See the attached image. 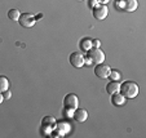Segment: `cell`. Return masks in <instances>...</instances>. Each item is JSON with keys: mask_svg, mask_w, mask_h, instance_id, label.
<instances>
[{"mask_svg": "<svg viewBox=\"0 0 146 138\" xmlns=\"http://www.w3.org/2000/svg\"><path fill=\"white\" fill-rule=\"evenodd\" d=\"M9 89V80L8 77L0 75V93H4L5 90Z\"/></svg>", "mask_w": 146, "mask_h": 138, "instance_id": "9a60e30c", "label": "cell"}, {"mask_svg": "<svg viewBox=\"0 0 146 138\" xmlns=\"http://www.w3.org/2000/svg\"><path fill=\"white\" fill-rule=\"evenodd\" d=\"M138 85L135 81H124L123 84H120L119 92L123 94L125 98H135L138 94Z\"/></svg>", "mask_w": 146, "mask_h": 138, "instance_id": "6da1fadb", "label": "cell"}, {"mask_svg": "<svg viewBox=\"0 0 146 138\" xmlns=\"http://www.w3.org/2000/svg\"><path fill=\"white\" fill-rule=\"evenodd\" d=\"M64 112L66 114L67 118H72V115H74V110H72V108H67V107H65Z\"/></svg>", "mask_w": 146, "mask_h": 138, "instance_id": "ac0fdd59", "label": "cell"}, {"mask_svg": "<svg viewBox=\"0 0 146 138\" xmlns=\"http://www.w3.org/2000/svg\"><path fill=\"white\" fill-rule=\"evenodd\" d=\"M56 124H57V120H56L53 116H45V118H43V120H41V125L49 127V128H52V129L56 128Z\"/></svg>", "mask_w": 146, "mask_h": 138, "instance_id": "4fadbf2b", "label": "cell"}, {"mask_svg": "<svg viewBox=\"0 0 146 138\" xmlns=\"http://www.w3.org/2000/svg\"><path fill=\"white\" fill-rule=\"evenodd\" d=\"M18 22H19V25L22 26V27L30 28L36 23V19L31 13H22L21 16H19Z\"/></svg>", "mask_w": 146, "mask_h": 138, "instance_id": "3957f363", "label": "cell"}, {"mask_svg": "<svg viewBox=\"0 0 146 138\" xmlns=\"http://www.w3.org/2000/svg\"><path fill=\"white\" fill-rule=\"evenodd\" d=\"M87 57H88L92 62H94L96 65L105 62V52H102L100 48H93L92 47L91 49L87 52Z\"/></svg>", "mask_w": 146, "mask_h": 138, "instance_id": "7a4b0ae2", "label": "cell"}, {"mask_svg": "<svg viewBox=\"0 0 146 138\" xmlns=\"http://www.w3.org/2000/svg\"><path fill=\"white\" fill-rule=\"evenodd\" d=\"M19 16H21V12H19L18 9H9L8 11V17L12 21H18Z\"/></svg>", "mask_w": 146, "mask_h": 138, "instance_id": "2e32d148", "label": "cell"}, {"mask_svg": "<svg viewBox=\"0 0 146 138\" xmlns=\"http://www.w3.org/2000/svg\"><path fill=\"white\" fill-rule=\"evenodd\" d=\"M109 77H111V80H114V81H118V80H120V74L116 70H111L110 74H109Z\"/></svg>", "mask_w": 146, "mask_h": 138, "instance_id": "e0dca14e", "label": "cell"}, {"mask_svg": "<svg viewBox=\"0 0 146 138\" xmlns=\"http://www.w3.org/2000/svg\"><path fill=\"white\" fill-rule=\"evenodd\" d=\"M79 1H83V0H79Z\"/></svg>", "mask_w": 146, "mask_h": 138, "instance_id": "d4e9b609", "label": "cell"}, {"mask_svg": "<svg viewBox=\"0 0 146 138\" xmlns=\"http://www.w3.org/2000/svg\"><path fill=\"white\" fill-rule=\"evenodd\" d=\"M100 45H101V42H100L98 39L92 40V47H93V48H100Z\"/></svg>", "mask_w": 146, "mask_h": 138, "instance_id": "d6986e66", "label": "cell"}, {"mask_svg": "<svg viewBox=\"0 0 146 138\" xmlns=\"http://www.w3.org/2000/svg\"><path fill=\"white\" fill-rule=\"evenodd\" d=\"M119 88H120V84H119L118 81L111 80L110 83H108V85H106V92H108L109 94L118 93V92H119Z\"/></svg>", "mask_w": 146, "mask_h": 138, "instance_id": "7c38bea8", "label": "cell"}, {"mask_svg": "<svg viewBox=\"0 0 146 138\" xmlns=\"http://www.w3.org/2000/svg\"><path fill=\"white\" fill-rule=\"evenodd\" d=\"M111 102L115 106H123L125 103V97L121 93H119V92L118 93H114V94H111Z\"/></svg>", "mask_w": 146, "mask_h": 138, "instance_id": "8fae6325", "label": "cell"}, {"mask_svg": "<svg viewBox=\"0 0 146 138\" xmlns=\"http://www.w3.org/2000/svg\"><path fill=\"white\" fill-rule=\"evenodd\" d=\"M64 106L67 108L75 110V108L79 106V98H78V96H75V94H72V93L66 94L64 98Z\"/></svg>", "mask_w": 146, "mask_h": 138, "instance_id": "8992f818", "label": "cell"}, {"mask_svg": "<svg viewBox=\"0 0 146 138\" xmlns=\"http://www.w3.org/2000/svg\"><path fill=\"white\" fill-rule=\"evenodd\" d=\"M93 17L96 19H98V21H102V19H105L106 17H108V13H109V9L108 7L105 5V4H98V5H96L93 8Z\"/></svg>", "mask_w": 146, "mask_h": 138, "instance_id": "5b68a950", "label": "cell"}, {"mask_svg": "<svg viewBox=\"0 0 146 138\" xmlns=\"http://www.w3.org/2000/svg\"><path fill=\"white\" fill-rule=\"evenodd\" d=\"M109 1H110V0H97V3L98 4H105V5L109 3Z\"/></svg>", "mask_w": 146, "mask_h": 138, "instance_id": "7402d4cb", "label": "cell"}, {"mask_svg": "<svg viewBox=\"0 0 146 138\" xmlns=\"http://www.w3.org/2000/svg\"><path fill=\"white\" fill-rule=\"evenodd\" d=\"M3 101H4V96H3V93H0V105L3 103Z\"/></svg>", "mask_w": 146, "mask_h": 138, "instance_id": "603a6c76", "label": "cell"}, {"mask_svg": "<svg viewBox=\"0 0 146 138\" xmlns=\"http://www.w3.org/2000/svg\"><path fill=\"white\" fill-rule=\"evenodd\" d=\"M111 69L109 65L106 63H97V66L94 67V75H96L97 77H100V79H106V77H109V74H110Z\"/></svg>", "mask_w": 146, "mask_h": 138, "instance_id": "277c9868", "label": "cell"}, {"mask_svg": "<svg viewBox=\"0 0 146 138\" xmlns=\"http://www.w3.org/2000/svg\"><path fill=\"white\" fill-rule=\"evenodd\" d=\"M72 118L75 119V121L78 123H84L87 119H88V111L84 110V108H75L74 110V115Z\"/></svg>", "mask_w": 146, "mask_h": 138, "instance_id": "9c48e42d", "label": "cell"}, {"mask_svg": "<svg viewBox=\"0 0 146 138\" xmlns=\"http://www.w3.org/2000/svg\"><path fill=\"white\" fill-rule=\"evenodd\" d=\"M41 17H43V14H38V16H36V17H35V19H36V21H38V19H40V18H41Z\"/></svg>", "mask_w": 146, "mask_h": 138, "instance_id": "cb8c5ba5", "label": "cell"}, {"mask_svg": "<svg viewBox=\"0 0 146 138\" xmlns=\"http://www.w3.org/2000/svg\"><path fill=\"white\" fill-rule=\"evenodd\" d=\"M56 129L58 130V132L62 134V137L64 135H66V134H69L70 133V130H71V125L69 124L67 121H57V124H56Z\"/></svg>", "mask_w": 146, "mask_h": 138, "instance_id": "30bf717a", "label": "cell"}, {"mask_svg": "<svg viewBox=\"0 0 146 138\" xmlns=\"http://www.w3.org/2000/svg\"><path fill=\"white\" fill-rule=\"evenodd\" d=\"M118 7L123 8L125 12H135L138 7V3L137 0H121V3H119Z\"/></svg>", "mask_w": 146, "mask_h": 138, "instance_id": "ba28073f", "label": "cell"}, {"mask_svg": "<svg viewBox=\"0 0 146 138\" xmlns=\"http://www.w3.org/2000/svg\"><path fill=\"white\" fill-rule=\"evenodd\" d=\"M3 96H4V100H9V98H11V96H12V93L9 90H5Z\"/></svg>", "mask_w": 146, "mask_h": 138, "instance_id": "ffe728a7", "label": "cell"}, {"mask_svg": "<svg viewBox=\"0 0 146 138\" xmlns=\"http://www.w3.org/2000/svg\"><path fill=\"white\" fill-rule=\"evenodd\" d=\"M70 63L71 66L76 67V69H80V67L84 66V55L80 52H74L70 54Z\"/></svg>", "mask_w": 146, "mask_h": 138, "instance_id": "52a82bcc", "label": "cell"}, {"mask_svg": "<svg viewBox=\"0 0 146 138\" xmlns=\"http://www.w3.org/2000/svg\"><path fill=\"white\" fill-rule=\"evenodd\" d=\"M79 45H80V49H82V50L88 52V50L92 48V39H88V38L82 39V40H80V43H79Z\"/></svg>", "mask_w": 146, "mask_h": 138, "instance_id": "5bb4252c", "label": "cell"}, {"mask_svg": "<svg viewBox=\"0 0 146 138\" xmlns=\"http://www.w3.org/2000/svg\"><path fill=\"white\" fill-rule=\"evenodd\" d=\"M96 5H97V0H91V1H89V7L94 8Z\"/></svg>", "mask_w": 146, "mask_h": 138, "instance_id": "44dd1931", "label": "cell"}]
</instances>
